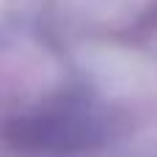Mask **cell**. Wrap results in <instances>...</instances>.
<instances>
[{"label":"cell","mask_w":157,"mask_h":157,"mask_svg":"<svg viewBox=\"0 0 157 157\" xmlns=\"http://www.w3.org/2000/svg\"><path fill=\"white\" fill-rule=\"evenodd\" d=\"M102 113L83 97H61L8 124L6 138L25 152H77L102 138Z\"/></svg>","instance_id":"obj_1"}]
</instances>
